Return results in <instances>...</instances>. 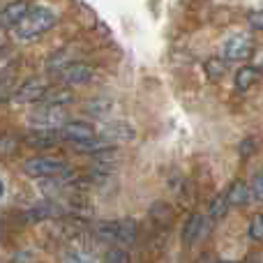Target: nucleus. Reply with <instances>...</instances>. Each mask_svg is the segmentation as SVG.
Here are the masks:
<instances>
[{
  "label": "nucleus",
  "instance_id": "nucleus-1",
  "mask_svg": "<svg viewBox=\"0 0 263 263\" xmlns=\"http://www.w3.org/2000/svg\"><path fill=\"white\" fill-rule=\"evenodd\" d=\"M58 23V12L49 5H32L26 12V16L14 26V35L21 42H35L44 37Z\"/></svg>",
  "mask_w": 263,
  "mask_h": 263
},
{
  "label": "nucleus",
  "instance_id": "nucleus-2",
  "mask_svg": "<svg viewBox=\"0 0 263 263\" xmlns=\"http://www.w3.org/2000/svg\"><path fill=\"white\" fill-rule=\"evenodd\" d=\"M72 171L69 164L60 157H51V155H42V157H32L23 162V173L37 180H46V178H63Z\"/></svg>",
  "mask_w": 263,
  "mask_h": 263
},
{
  "label": "nucleus",
  "instance_id": "nucleus-3",
  "mask_svg": "<svg viewBox=\"0 0 263 263\" xmlns=\"http://www.w3.org/2000/svg\"><path fill=\"white\" fill-rule=\"evenodd\" d=\"M254 51H256V42L247 32H236L222 44V55L229 63H245V60H250L254 55Z\"/></svg>",
  "mask_w": 263,
  "mask_h": 263
},
{
  "label": "nucleus",
  "instance_id": "nucleus-4",
  "mask_svg": "<svg viewBox=\"0 0 263 263\" xmlns=\"http://www.w3.org/2000/svg\"><path fill=\"white\" fill-rule=\"evenodd\" d=\"M30 120L37 129H60L67 123V106L40 104L30 114Z\"/></svg>",
  "mask_w": 263,
  "mask_h": 263
},
{
  "label": "nucleus",
  "instance_id": "nucleus-5",
  "mask_svg": "<svg viewBox=\"0 0 263 263\" xmlns=\"http://www.w3.org/2000/svg\"><path fill=\"white\" fill-rule=\"evenodd\" d=\"M102 240L114 242V247H127L134 240V224L132 222H106L100 227Z\"/></svg>",
  "mask_w": 263,
  "mask_h": 263
},
{
  "label": "nucleus",
  "instance_id": "nucleus-6",
  "mask_svg": "<svg viewBox=\"0 0 263 263\" xmlns=\"http://www.w3.org/2000/svg\"><path fill=\"white\" fill-rule=\"evenodd\" d=\"M49 90H51V83L42 77H35L30 81H26L23 86H18L14 97L18 102H26V104H42V100H44V95Z\"/></svg>",
  "mask_w": 263,
  "mask_h": 263
},
{
  "label": "nucleus",
  "instance_id": "nucleus-7",
  "mask_svg": "<svg viewBox=\"0 0 263 263\" xmlns=\"http://www.w3.org/2000/svg\"><path fill=\"white\" fill-rule=\"evenodd\" d=\"M60 134H63V141H69V143H83V141H90L97 136L95 127L86 120H67V123L60 127Z\"/></svg>",
  "mask_w": 263,
  "mask_h": 263
},
{
  "label": "nucleus",
  "instance_id": "nucleus-8",
  "mask_svg": "<svg viewBox=\"0 0 263 263\" xmlns=\"http://www.w3.org/2000/svg\"><path fill=\"white\" fill-rule=\"evenodd\" d=\"M58 77H60V81H63L65 86L74 88V86H83V83L90 81L92 69L88 67L86 63H67V65L60 67Z\"/></svg>",
  "mask_w": 263,
  "mask_h": 263
},
{
  "label": "nucleus",
  "instance_id": "nucleus-9",
  "mask_svg": "<svg viewBox=\"0 0 263 263\" xmlns=\"http://www.w3.org/2000/svg\"><path fill=\"white\" fill-rule=\"evenodd\" d=\"M205 233V217L201 213H194L190 215V219L185 222V227H182V240H185L187 247L196 245V242L203 238Z\"/></svg>",
  "mask_w": 263,
  "mask_h": 263
},
{
  "label": "nucleus",
  "instance_id": "nucleus-10",
  "mask_svg": "<svg viewBox=\"0 0 263 263\" xmlns=\"http://www.w3.org/2000/svg\"><path fill=\"white\" fill-rule=\"evenodd\" d=\"M63 141V134L60 129H35L30 136H28V143L37 145V148H53Z\"/></svg>",
  "mask_w": 263,
  "mask_h": 263
},
{
  "label": "nucleus",
  "instance_id": "nucleus-11",
  "mask_svg": "<svg viewBox=\"0 0 263 263\" xmlns=\"http://www.w3.org/2000/svg\"><path fill=\"white\" fill-rule=\"evenodd\" d=\"M227 201L231 208H240L245 205L247 201H252V194H250V185L242 180H236L231 187L227 190Z\"/></svg>",
  "mask_w": 263,
  "mask_h": 263
},
{
  "label": "nucleus",
  "instance_id": "nucleus-12",
  "mask_svg": "<svg viewBox=\"0 0 263 263\" xmlns=\"http://www.w3.org/2000/svg\"><path fill=\"white\" fill-rule=\"evenodd\" d=\"M261 81V69L254 67V65H245L236 72V88L238 90H250L252 86Z\"/></svg>",
  "mask_w": 263,
  "mask_h": 263
},
{
  "label": "nucleus",
  "instance_id": "nucleus-13",
  "mask_svg": "<svg viewBox=\"0 0 263 263\" xmlns=\"http://www.w3.org/2000/svg\"><path fill=\"white\" fill-rule=\"evenodd\" d=\"M102 136H106L111 143H116V141H129V139H134V129H132L127 123L116 120V123L106 125L104 132H102Z\"/></svg>",
  "mask_w": 263,
  "mask_h": 263
},
{
  "label": "nucleus",
  "instance_id": "nucleus-14",
  "mask_svg": "<svg viewBox=\"0 0 263 263\" xmlns=\"http://www.w3.org/2000/svg\"><path fill=\"white\" fill-rule=\"evenodd\" d=\"M30 9V5L26 3V0H14L12 5H7L3 12V18L5 23H9V26H16L18 21H21L23 16H26V12Z\"/></svg>",
  "mask_w": 263,
  "mask_h": 263
},
{
  "label": "nucleus",
  "instance_id": "nucleus-15",
  "mask_svg": "<svg viewBox=\"0 0 263 263\" xmlns=\"http://www.w3.org/2000/svg\"><path fill=\"white\" fill-rule=\"evenodd\" d=\"M60 263H102L92 252L86 250H77V247H69L60 254Z\"/></svg>",
  "mask_w": 263,
  "mask_h": 263
},
{
  "label": "nucleus",
  "instance_id": "nucleus-16",
  "mask_svg": "<svg viewBox=\"0 0 263 263\" xmlns=\"http://www.w3.org/2000/svg\"><path fill=\"white\" fill-rule=\"evenodd\" d=\"M229 201H227V192L224 194H217L213 199V203H210V208H208V215H210V222H222L224 217H227V213H229Z\"/></svg>",
  "mask_w": 263,
  "mask_h": 263
},
{
  "label": "nucleus",
  "instance_id": "nucleus-17",
  "mask_svg": "<svg viewBox=\"0 0 263 263\" xmlns=\"http://www.w3.org/2000/svg\"><path fill=\"white\" fill-rule=\"evenodd\" d=\"M205 72H208V77L210 79H222L224 74H227V60H222V58H210L208 63H205Z\"/></svg>",
  "mask_w": 263,
  "mask_h": 263
},
{
  "label": "nucleus",
  "instance_id": "nucleus-18",
  "mask_svg": "<svg viewBox=\"0 0 263 263\" xmlns=\"http://www.w3.org/2000/svg\"><path fill=\"white\" fill-rule=\"evenodd\" d=\"M104 263H132L127 247H109Z\"/></svg>",
  "mask_w": 263,
  "mask_h": 263
},
{
  "label": "nucleus",
  "instance_id": "nucleus-19",
  "mask_svg": "<svg viewBox=\"0 0 263 263\" xmlns=\"http://www.w3.org/2000/svg\"><path fill=\"white\" fill-rule=\"evenodd\" d=\"M250 194H252V201H256V203H263V171H259L254 178H252Z\"/></svg>",
  "mask_w": 263,
  "mask_h": 263
},
{
  "label": "nucleus",
  "instance_id": "nucleus-20",
  "mask_svg": "<svg viewBox=\"0 0 263 263\" xmlns=\"http://www.w3.org/2000/svg\"><path fill=\"white\" fill-rule=\"evenodd\" d=\"M16 92H14V83L9 81V79H0V102L9 100V97H14Z\"/></svg>",
  "mask_w": 263,
  "mask_h": 263
},
{
  "label": "nucleus",
  "instance_id": "nucleus-21",
  "mask_svg": "<svg viewBox=\"0 0 263 263\" xmlns=\"http://www.w3.org/2000/svg\"><path fill=\"white\" fill-rule=\"evenodd\" d=\"M247 21H250V26L254 28V30H263V9H254V12H250Z\"/></svg>",
  "mask_w": 263,
  "mask_h": 263
},
{
  "label": "nucleus",
  "instance_id": "nucleus-22",
  "mask_svg": "<svg viewBox=\"0 0 263 263\" xmlns=\"http://www.w3.org/2000/svg\"><path fill=\"white\" fill-rule=\"evenodd\" d=\"M7 44H9V32L5 26H0V51L7 49Z\"/></svg>",
  "mask_w": 263,
  "mask_h": 263
},
{
  "label": "nucleus",
  "instance_id": "nucleus-23",
  "mask_svg": "<svg viewBox=\"0 0 263 263\" xmlns=\"http://www.w3.org/2000/svg\"><path fill=\"white\" fill-rule=\"evenodd\" d=\"M5 194V185H3V180H0V196Z\"/></svg>",
  "mask_w": 263,
  "mask_h": 263
},
{
  "label": "nucleus",
  "instance_id": "nucleus-24",
  "mask_svg": "<svg viewBox=\"0 0 263 263\" xmlns=\"http://www.w3.org/2000/svg\"><path fill=\"white\" fill-rule=\"evenodd\" d=\"M259 69H261V72H263V60H261V65H259Z\"/></svg>",
  "mask_w": 263,
  "mask_h": 263
},
{
  "label": "nucleus",
  "instance_id": "nucleus-25",
  "mask_svg": "<svg viewBox=\"0 0 263 263\" xmlns=\"http://www.w3.org/2000/svg\"><path fill=\"white\" fill-rule=\"evenodd\" d=\"M222 263H229V261H222Z\"/></svg>",
  "mask_w": 263,
  "mask_h": 263
}]
</instances>
